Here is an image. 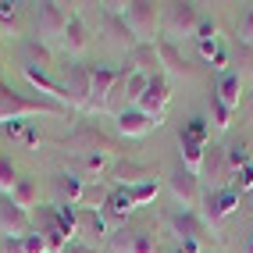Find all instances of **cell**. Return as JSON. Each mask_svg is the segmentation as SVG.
I'll list each match as a JSON object with an SVG mask.
<instances>
[{"mask_svg": "<svg viewBox=\"0 0 253 253\" xmlns=\"http://www.w3.org/2000/svg\"><path fill=\"white\" fill-rule=\"evenodd\" d=\"M196 25H200V11L189 0H171L161 4V32L168 43H182V40H196Z\"/></svg>", "mask_w": 253, "mask_h": 253, "instance_id": "1", "label": "cell"}, {"mask_svg": "<svg viewBox=\"0 0 253 253\" xmlns=\"http://www.w3.org/2000/svg\"><path fill=\"white\" fill-rule=\"evenodd\" d=\"M61 89H64V100H68V111H89V93H93V79H89V64L82 61H64L61 64Z\"/></svg>", "mask_w": 253, "mask_h": 253, "instance_id": "2", "label": "cell"}, {"mask_svg": "<svg viewBox=\"0 0 253 253\" xmlns=\"http://www.w3.org/2000/svg\"><path fill=\"white\" fill-rule=\"evenodd\" d=\"M36 114H68V111L61 104H54V100H29V96H18L14 89L0 86V125L22 122V118H36Z\"/></svg>", "mask_w": 253, "mask_h": 253, "instance_id": "3", "label": "cell"}, {"mask_svg": "<svg viewBox=\"0 0 253 253\" xmlns=\"http://www.w3.org/2000/svg\"><path fill=\"white\" fill-rule=\"evenodd\" d=\"M125 22L132 29V36L139 43H157L161 36V4H150V0H128L125 4Z\"/></svg>", "mask_w": 253, "mask_h": 253, "instance_id": "4", "label": "cell"}, {"mask_svg": "<svg viewBox=\"0 0 253 253\" xmlns=\"http://www.w3.org/2000/svg\"><path fill=\"white\" fill-rule=\"evenodd\" d=\"M239 193L235 189H207L204 200H200V221H204L207 228H221V221H228V217L239 211Z\"/></svg>", "mask_w": 253, "mask_h": 253, "instance_id": "5", "label": "cell"}, {"mask_svg": "<svg viewBox=\"0 0 253 253\" xmlns=\"http://www.w3.org/2000/svg\"><path fill=\"white\" fill-rule=\"evenodd\" d=\"M32 217V228H36L43 239H46V246L54 250V253H64V246H68V239H75V232L61 221V214H57V207H36L29 214Z\"/></svg>", "mask_w": 253, "mask_h": 253, "instance_id": "6", "label": "cell"}, {"mask_svg": "<svg viewBox=\"0 0 253 253\" xmlns=\"http://www.w3.org/2000/svg\"><path fill=\"white\" fill-rule=\"evenodd\" d=\"M100 11V29H104V40L111 43V46H118V50H125V57L132 54V50L139 46V40L132 36V29H128V22H125V11H114L111 4H96Z\"/></svg>", "mask_w": 253, "mask_h": 253, "instance_id": "7", "label": "cell"}, {"mask_svg": "<svg viewBox=\"0 0 253 253\" xmlns=\"http://www.w3.org/2000/svg\"><path fill=\"white\" fill-rule=\"evenodd\" d=\"M107 246L111 253H157V239H154V228H143V225H122L107 235Z\"/></svg>", "mask_w": 253, "mask_h": 253, "instance_id": "8", "label": "cell"}, {"mask_svg": "<svg viewBox=\"0 0 253 253\" xmlns=\"http://www.w3.org/2000/svg\"><path fill=\"white\" fill-rule=\"evenodd\" d=\"M164 221L171 225V232H175V239L182 243V253H200L204 250V243H207V235H204V221L196 217V211L189 214V211H178V214H164Z\"/></svg>", "mask_w": 253, "mask_h": 253, "instance_id": "9", "label": "cell"}, {"mask_svg": "<svg viewBox=\"0 0 253 253\" xmlns=\"http://www.w3.org/2000/svg\"><path fill=\"white\" fill-rule=\"evenodd\" d=\"M72 146H75V154H104V157H118V154H122L118 143H114L111 136H104L100 125H93V122H79V125H75Z\"/></svg>", "mask_w": 253, "mask_h": 253, "instance_id": "10", "label": "cell"}, {"mask_svg": "<svg viewBox=\"0 0 253 253\" xmlns=\"http://www.w3.org/2000/svg\"><path fill=\"white\" fill-rule=\"evenodd\" d=\"M178 146H182V164L189 168V171L200 175V164H204V154H207V122L204 118H193L189 128L178 136Z\"/></svg>", "mask_w": 253, "mask_h": 253, "instance_id": "11", "label": "cell"}, {"mask_svg": "<svg viewBox=\"0 0 253 253\" xmlns=\"http://www.w3.org/2000/svg\"><path fill=\"white\" fill-rule=\"evenodd\" d=\"M168 189H171L175 204L182 211H189V214H193V207H200V200H204V193H200V175L189 171L185 164H178L175 171L168 175Z\"/></svg>", "mask_w": 253, "mask_h": 253, "instance_id": "12", "label": "cell"}, {"mask_svg": "<svg viewBox=\"0 0 253 253\" xmlns=\"http://www.w3.org/2000/svg\"><path fill=\"white\" fill-rule=\"evenodd\" d=\"M89 79H93V93H89V111L86 114H104L107 104H111V93L122 79V68H107V64H93L89 68Z\"/></svg>", "mask_w": 253, "mask_h": 253, "instance_id": "13", "label": "cell"}, {"mask_svg": "<svg viewBox=\"0 0 253 253\" xmlns=\"http://www.w3.org/2000/svg\"><path fill=\"white\" fill-rule=\"evenodd\" d=\"M68 7L64 4H54V0H43V4L36 7V32L40 40H61L64 29H68Z\"/></svg>", "mask_w": 253, "mask_h": 253, "instance_id": "14", "label": "cell"}, {"mask_svg": "<svg viewBox=\"0 0 253 253\" xmlns=\"http://www.w3.org/2000/svg\"><path fill=\"white\" fill-rule=\"evenodd\" d=\"M29 232H32L29 211H22L7 193H0V235H4V239H22Z\"/></svg>", "mask_w": 253, "mask_h": 253, "instance_id": "15", "label": "cell"}, {"mask_svg": "<svg viewBox=\"0 0 253 253\" xmlns=\"http://www.w3.org/2000/svg\"><path fill=\"white\" fill-rule=\"evenodd\" d=\"M104 235H111V232H107V217H104V211L75 207V243L96 250V243L104 239Z\"/></svg>", "mask_w": 253, "mask_h": 253, "instance_id": "16", "label": "cell"}, {"mask_svg": "<svg viewBox=\"0 0 253 253\" xmlns=\"http://www.w3.org/2000/svg\"><path fill=\"white\" fill-rule=\"evenodd\" d=\"M168 104H171V86H168L164 75H154V79H150V86H146V93H143V100H139L136 107H139L143 114H150L154 122H164Z\"/></svg>", "mask_w": 253, "mask_h": 253, "instance_id": "17", "label": "cell"}, {"mask_svg": "<svg viewBox=\"0 0 253 253\" xmlns=\"http://www.w3.org/2000/svg\"><path fill=\"white\" fill-rule=\"evenodd\" d=\"M111 182H114V189H128V185H139V182H157V168L125 157L111 168Z\"/></svg>", "mask_w": 253, "mask_h": 253, "instance_id": "18", "label": "cell"}, {"mask_svg": "<svg viewBox=\"0 0 253 253\" xmlns=\"http://www.w3.org/2000/svg\"><path fill=\"white\" fill-rule=\"evenodd\" d=\"M228 175H232V168H228L225 146H207L204 164H200V178H207L211 189H225V185H228Z\"/></svg>", "mask_w": 253, "mask_h": 253, "instance_id": "19", "label": "cell"}, {"mask_svg": "<svg viewBox=\"0 0 253 253\" xmlns=\"http://www.w3.org/2000/svg\"><path fill=\"white\" fill-rule=\"evenodd\" d=\"M157 57H161V72H164V75H175V79H193V75H196V68L182 57L178 43L157 40Z\"/></svg>", "mask_w": 253, "mask_h": 253, "instance_id": "20", "label": "cell"}, {"mask_svg": "<svg viewBox=\"0 0 253 253\" xmlns=\"http://www.w3.org/2000/svg\"><path fill=\"white\" fill-rule=\"evenodd\" d=\"M161 122H154L150 114H143L139 107H128V111H122L118 114V132H122L125 139H143V136H150Z\"/></svg>", "mask_w": 253, "mask_h": 253, "instance_id": "21", "label": "cell"}, {"mask_svg": "<svg viewBox=\"0 0 253 253\" xmlns=\"http://www.w3.org/2000/svg\"><path fill=\"white\" fill-rule=\"evenodd\" d=\"M61 43H64V50H68V57H72V61H79V57L89 50V25L82 22V14H79V11L68 18V29H64Z\"/></svg>", "mask_w": 253, "mask_h": 253, "instance_id": "22", "label": "cell"}, {"mask_svg": "<svg viewBox=\"0 0 253 253\" xmlns=\"http://www.w3.org/2000/svg\"><path fill=\"white\" fill-rule=\"evenodd\" d=\"M128 68L132 72H143V75H164L161 72V57H157V43H139L136 50L128 54Z\"/></svg>", "mask_w": 253, "mask_h": 253, "instance_id": "23", "label": "cell"}, {"mask_svg": "<svg viewBox=\"0 0 253 253\" xmlns=\"http://www.w3.org/2000/svg\"><path fill=\"white\" fill-rule=\"evenodd\" d=\"M107 168V157L104 154H75L72 161H68V171L72 175H79L82 182H96V175Z\"/></svg>", "mask_w": 253, "mask_h": 253, "instance_id": "24", "label": "cell"}, {"mask_svg": "<svg viewBox=\"0 0 253 253\" xmlns=\"http://www.w3.org/2000/svg\"><path fill=\"white\" fill-rule=\"evenodd\" d=\"M132 211H136V204L128 200V193H125V189H111L107 204H104V217H107V221L122 228V225H125V217H128Z\"/></svg>", "mask_w": 253, "mask_h": 253, "instance_id": "25", "label": "cell"}, {"mask_svg": "<svg viewBox=\"0 0 253 253\" xmlns=\"http://www.w3.org/2000/svg\"><path fill=\"white\" fill-rule=\"evenodd\" d=\"M239 96H243V79L235 75V72H225L221 79H217V104H225L228 111L239 107Z\"/></svg>", "mask_w": 253, "mask_h": 253, "instance_id": "26", "label": "cell"}, {"mask_svg": "<svg viewBox=\"0 0 253 253\" xmlns=\"http://www.w3.org/2000/svg\"><path fill=\"white\" fill-rule=\"evenodd\" d=\"M54 193H57L61 200H68L72 207H79L82 193H86V182H82L79 175H72V171H61V175L54 178Z\"/></svg>", "mask_w": 253, "mask_h": 253, "instance_id": "27", "label": "cell"}, {"mask_svg": "<svg viewBox=\"0 0 253 253\" xmlns=\"http://www.w3.org/2000/svg\"><path fill=\"white\" fill-rule=\"evenodd\" d=\"M7 196H11L22 211H36V204H40V182H36V178H18Z\"/></svg>", "mask_w": 253, "mask_h": 253, "instance_id": "28", "label": "cell"}, {"mask_svg": "<svg viewBox=\"0 0 253 253\" xmlns=\"http://www.w3.org/2000/svg\"><path fill=\"white\" fill-rule=\"evenodd\" d=\"M22 54H25V64H29V68H40V72L54 68V54L46 50V43H43V40H25Z\"/></svg>", "mask_w": 253, "mask_h": 253, "instance_id": "29", "label": "cell"}, {"mask_svg": "<svg viewBox=\"0 0 253 253\" xmlns=\"http://www.w3.org/2000/svg\"><path fill=\"white\" fill-rule=\"evenodd\" d=\"M128 200H132V204H150V200H157V193H161V178L157 182H139V185H128Z\"/></svg>", "mask_w": 253, "mask_h": 253, "instance_id": "30", "label": "cell"}, {"mask_svg": "<svg viewBox=\"0 0 253 253\" xmlns=\"http://www.w3.org/2000/svg\"><path fill=\"white\" fill-rule=\"evenodd\" d=\"M235 75H239V79L253 75V46L239 43V40H235Z\"/></svg>", "mask_w": 253, "mask_h": 253, "instance_id": "31", "label": "cell"}, {"mask_svg": "<svg viewBox=\"0 0 253 253\" xmlns=\"http://www.w3.org/2000/svg\"><path fill=\"white\" fill-rule=\"evenodd\" d=\"M14 182H18V171H14V161L0 154V193H11Z\"/></svg>", "mask_w": 253, "mask_h": 253, "instance_id": "32", "label": "cell"}, {"mask_svg": "<svg viewBox=\"0 0 253 253\" xmlns=\"http://www.w3.org/2000/svg\"><path fill=\"white\" fill-rule=\"evenodd\" d=\"M235 40H239V43H250V46H253V4L246 7V14L239 18V29H235Z\"/></svg>", "mask_w": 253, "mask_h": 253, "instance_id": "33", "label": "cell"}, {"mask_svg": "<svg viewBox=\"0 0 253 253\" xmlns=\"http://www.w3.org/2000/svg\"><path fill=\"white\" fill-rule=\"evenodd\" d=\"M211 111H214V128H228V125H232V111H228L225 104H217V100H214Z\"/></svg>", "mask_w": 253, "mask_h": 253, "instance_id": "34", "label": "cell"}, {"mask_svg": "<svg viewBox=\"0 0 253 253\" xmlns=\"http://www.w3.org/2000/svg\"><path fill=\"white\" fill-rule=\"evenodd\" d=\"M214 29H217L214 18H200V25H196V43H200V40H214Z\"/></svg>", "mask_w": 253, "mask_h": 253, "instance_id": "35", "label": "cell"}, {"mask_svg": "<svg viewBox=\"0 0 253 253\" xmlns=\"http://www.w3.org/2000/svg\"><path fill=\"white\" fill-rule=\"evenodd\" d=\"M14 18H18V14H14V4H0V25L14 29Z\"/></svg>", "mask_w": 253, "mask_h": 253, "instance_id": "36", "label": "cell"}, {"mask_svg": "<svg viewBox=\"0 0 253 253\" xmlns=\"http://www.w3.org/2000/svg\"><path fill=\"white\" fill-rule=\"evenodd\" d=\"M64 253H100V250H93V246H82V243H68V246H64Z\"/></svg>", "mask_w": 253, "mask_h": 253, "instance_id": "37", "label": "cell"}, {"mask_svg": "<svg viewBox=\"0 0 253 253\" xmlns=\"http://www.w3.org/2000/svg\"><path fill=\"white\" fill-rule=\"evenodd\" d=\"M22 139H25V146H40V143H43V136H40L36 128H29V132H25Z\"/></svg>", "mask_w": 253, "mask_h": 253, "instance_id": "38", "label": "cell"}, {"mask_svg": "<svg viewBox=\"0 0 253 253\" xmlns=\"http://www.w3.org/2000/svg\"><path fill=\"white\" fill-rule=\"evenodd\" d=\"M243 253H253V225H250V235H246V246H243Z\"/></svg>", "mask_w": 253, "mask_h": 253, "instance_id": "39", "label": "cell"}, {"mask_svg": "<svg viewBox=\"0 0 253 253\" xmlns=\"http://www.w3.org/2000/svg\"><path fill=\"white\" fill-rule=\"evenodd\" d=\"M250 114H253V93H250Z\"/></svg>", "mask_w": 253, "mask_h": 253, "instance_id": "40", "label": "cell"}, {"mask_svg": "<svg viewBox=\"0 0 253 253\" xmlns=\"http://www.w3.org/2000/svg\"><path fill=\"white\" fill-rule=\"evenodd\" d=\"M250 207H253V193H250Z\"/></svg>", "mask_w": 253, "mask_h": 253, "instance_id": "41", "label": "cell"}, {"mask_svg": "<svg viewBox=\"0 0 253 253\" xmlns=\"http://www.w3.org/2000/svg\"><path fill=\"white\" fill-rule=\"evenodd\" d=\"M171 253H182V250H171Z\"/></svg>", "mask_w": 253, "mask_h": 253, "instance_id": "42", "label": "cell"}]
</instances>
